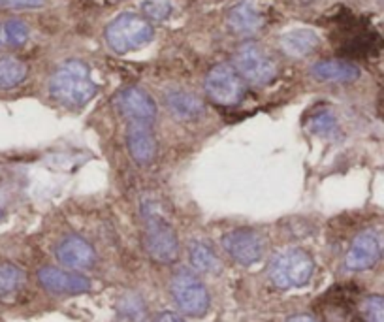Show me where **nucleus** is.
Returning a JSON list of instances; mask_svg holds the SVG:
<instances>
[{"instance_id": "21", "label": "nucleus", "mask_w": 384, "mask_h": 322, "mask_svg": "<svg viewBox=\"0 0 384 322\" xmlns=\"http://www.w3.org/2000/svg\"><path fill=\"white\" fill-rule=\"evenodd\" d=\"M309 132L313 134H318L322 138H332V136L339 134V126H337V119L333 117L332 113L322 109V112H316L309 121Z\"/></svg>"}, {"instance_id": "22", "label": "nucleus", "mask_w": 384, "mask_h": 322, "mask_svg": "<svg viewBox=\"0 0 384 322\" xmlns=\"http://www.w3.org/2000/svg\"><path fill=\"white\" fill-rule=\"evenodd\" d=\"M360 316L364 322H384V296L373 294L361 299Z\"/></svg>"}, {"instance_id": "27", "label": "nucleus", "mask_w": 384, "mask_h": 322, "mask_svg": "<svg viewBox=\"0 0 384 322\" xmlns=\"http://www.w3.org/2000/svg\"><path fill=\"white\" fill-rule=\"evenodd\" d=\"M287 322H318V321L309 315H296V316H290Z\"/></svg>"}, {"instance_id": "8", "label": "nucleus", "mask_w": 384, "mask_h": 322, "mask_svg": "<svg viewBox=\"0 0 384 322\" xmlns=\"http://www.w3.org/2000/svg\"><path fill=\"white\" fill-rule=\"evenodd\" d=\"M222 247L232 258L243 266L256 264L265 253V239L253 228H237L222 236Z\"/></svg>"}, {"instance_id": "4", "label": "nucleus", "mask_w": 384, "mask_h": 322, "mask_svg": "<svg viewBox=\"0 0 384 322\" xmlns=\"http://www.w3.org/2000/svg\"><path fill=\"white\" fill-rule=\"evenodd\" d=\"M234 66L243 79L253 85H268L277 76V62L256 42L239 45L234 55Z\"/></svg>"}, {"instance_id": "9", "label": "nucleus", "mask_w": 384, "mask_h": 322, "mask_svg": "<svg viewBox=\"0 0 384 322\" xmlns=\"http://www.w3.org/2000/svg\"><path fill=\"white\" fill-rule=\"evenodd\" d=\"M126 145H128L130 157L134 158L140 166L151 164L157 157L158 143L152 123L145 121H130L126 126Z\"/></svg>"}, {"instance_id": "19", "label": "nucleus", "mask_w": 384, "mask_h": 322, "mask_svg": "<svg viewBox=\"0 0 384 322\" xmlns=\"http://www.w3.org/2000/svg\"><path fill=\"white\" fill-rule=\"evenodd\" d=\"M27 78V64L16 56L0 59V89H13Z\"/></svg>"}, {"instance_id": "28", "label": "nucleus", "mask_w": 384, "mask_h": 322, "mask_svg": "<svg viewBox=\"0 0 384 322\" xmlns=\"http://www.w3.org/2000/svg\"><path fill=\"white\" fill-rule=\"evenodd\" d=\"M0 44H2V28H0Z\"/></svg>"}, {"instance_id": "20", "label": "nucleus", "mask_w": 384, "mask_h": 322, "mask_svg": "<svg viewBox=\"0 0 384 322\" xmlns=\"http://www.w3.org/2000/svg\"><path fill=\"white\" fill-rule=\"evenodd\" d=\"M23 271L10 262H0V296L17 292L23 285Z\"/></svg>"}, {"instance_id": "2", "label": "nucleus", "mask_w": 384, "mask_h": 322, "mask_svg": "<svg viewBox=\"0 0 384 322\" xmlns=\"http://www.w3.org/2000/svg\"><path fill=\"white\" fill-rule=\"evenodd\" d=\"M155 36L152 25L136 13H121L106 27V42L115 53H128L147 45Z\"/></svg>"}, {"instance_id": "24", "label": "nucleus", "mask_w": 384, "mask_h": 322, "mask_svg": "<svg viewBox=\"0 0 384 322\" xmlns=\"http://www.w3.org/2000/svg\"><path fill=\"white\" fill-rule=\"evenodd\" d=\"M4 34H6V42L10 45H23L28 40V27L19 19H10V21L4 25Z\"/></svg>"}, {"instance_id": "15", "label": "nucleus", "mask_w": 384, "mask_h": 322, "mask_svg": "<svg viewBox=\"0 0 384 322\" xmlns=\"http://www.w3.org/2000/svg\"><path fill=\"white\" fill-rule=\"evenodd\" d=\"M279 44H281V49L284 51V55L301 59V56L311 55L313 51L318 49L320 38L311 28H296V30L282 34Z\"/></svg>"}, {"instance_id": "23", "label": "nucleus", "mask_w": 384, "mask_h": 322, "mask_svg": "<svg viewBox=\"0 0 384 322\" xmlns=\"http://www.w3.org/2000/svg\"><path fill=\"white\" fill-rule=\"evenodd\" d=\"M141 10H143V16L149 21H164L172 16L174 11V6L169 0H143L141 4Z\"/></svg>"}, {"instance_id": "3", "label": "nucleus", "mask_w": 384, "mask_h": 322, "mask_svg": "<svg viewBox=\"0 0 384 322\" xmlns=\"http://www.w3.org/2000/svg\"><path fill=\"white\" fill-rule=\"evenodd\" d=\"M315 271V262L304 249H287L270 266V279L279 288L301 287Z\"/></svg>"}, {"instance_id": "5", "label": "nucleus", "mask_w": 384, "mask_h": 322, "mask_svg": "<svg viewBox=\"0 0 384 322\" xmlns=\"http://www.w3.org/2000/svg\"><path fill=\"white\" fill-rule=\"evenodd\" d=\"M172 298L185 315L202 316L209 309L208 288L192 271L181 270L169 282Z\"/></svg>"}, {"instance_id": "26", "label": "nucleus", "mask_w": 384, "mask_h": 322, "mask_svg": "<svg viewBox=\"0 0 384 322\" xmlns=\"http://www.w3.org/2000/svg\"><path fill=\"white\" fill-rule=\"evenodd\" d=\"M157 322H185L181 316H177L175 313H162V315L158 316Z\"/></svg>"}, {"instance_id": "13", "label": "nucleus", "mask_w": 384, "mask_h": 322, "mask_svg": "<svg viewBox=\"0 0 384 322\" xmlns=\"http://www.w3.org/2000/svg\"><path fill=\"white\" fill-rule=\"evenodd\" d=\"M56 258L70 270H89L95 266L96 253L83 237L68 236L56 245Z\"/></svg>"}, {"instance_id": "16", "label": "nucleus", "mask_w": 384, "mask_h": 322, "mask_svg": "<svg viewBox=\"0 0 384 322\" xmlns=\"http://www.w3.org/2000/svg\"><path fill=\"white\" fill-rule=\"evenodd\" d=\"M228 25L236 34L241 36H251V34L258 32L262 27V16L260 11L254 8V4L243 0L236 4L228 13Z\"/></svg>"}, {"instance_id": "10", "label": "nucleus", "mask_w": 384, "mask_h": 322, "mask_svg": "<svg viewBox=\"0 0 384 322\" xmlns=\"http://www.w3.org/2000/svg\"><path fill=\"white\" fill-rule=\"evenodd\" d=\"M378 258H380V239L375 232L364 230L350 243L344 256V266L352 271H364L377 264Z\"/></svg>"}, {"instance_id": "7", "label": "nucleus", "mask_w": 384, "mask_h": 322, "mask_svg": "<svg viewBox=\"0 0 384 322\" xmlns=\"http://www.w3.org/2000/svg\"><path fill=\"white\" fill-rule=\"evenodd\" d=\"M145 249L152 260L160 264H169L177 258L179 254V242L177 234L169 226V222L160 217V215H149L145 222Z\"/></svg>"}, {"instance_id": "1", "label": "nucleus", "mask_w": 384, "mask_h": 322, "mask_svg": "<svg viewBox=\"0 0 384 322\" xmlns=\"http://www.w3.org/2000/svg\"><path fill=\"white\" fill-rule=\"evenodd\" d=\"M49 93L62 106L81 107L96 95V83L85 62L66 61L51 76Z\"/></svg>"}, {"instance_id": "14", "label": "nucleus", "mask_w": 384, "mask_h": 322, "mask_svg": "<svg viewBox=\"0 0 384 322\" xmlns=\"http://www.w3.org/2000/svg\"><path fill=\"white\" fill-rule=\"evenodd\" d=\"M311 73L320 81H330V83H350L360 78V68L354 62L339 61H320L311 68Z\"/></svg>"}, {"instance_id": "17", "label": "nucleus", "mask_w": 384, "mask_h": 322, "mask_svg": "<svg viewBox=\"0 0 384 322\" xmlns=\"http://www.w3.org/2000/svg\"><path fill=\"white\" fill-rule=\"evenodd\" d=\"M166 104H168L169 112L174 113L175 117L181 119H194L203 112V102L198 96L186 93V90H172V93H168Z\"/></svg>"}, {"instance_id": "11", "label": "nucleus", "mask_w": 384, "mask_h": 322, "mask_svg": "<svg viewBox=\"0 0 384 322\" xmlns=\"http://www.w3.org/2000/svg\"><path fill=\"white\" fill-rule=\"evenodd\" d=\"M119 112L130 121H145L152 123L157 117V104L151 98L149 93H145L140 87H128L119 93L117 96Z\"/></svg>"}, {"instance_id": "6", "label": "nucleus", "mask_w": 384, "mask_h": 322, "mask_svg": "<svg viewBox=\"0 0 384 322\" xmlns=\"http://www.w3.org/2000/svg\"><path fill=\"white\" fill-rule=\"evenodd\" d=\"M205 93L219 106H236L245 96V83L236 68L217 64L205 76Z\"/></svg>"}, {"instance_id": "12", "label": "nucleus", "mask_w": 384, "mask_h": 322, "mask_svg": "<svg viewBox=\"0 0 384 322\" xmlns=\"http://www.w3.org/2000/svg\"><path fill=\"white\" fill-rule=\"evenodd\" d=\"M40 285L53 294H81L90 288L87 277L72 273V271L59 270V268H42L38 271Z\"/></svg>"}, {"instance_id": "18", "label": "nucleus", "mask_w": 384, "mask_h": 322, "mask_svg": "<svg viewBox=\"0 0 384 322\" xmlns=\"http://www.w3.org/2000/svg\"><path fill=\"white\" fill-rule=\"evenodd\" d=\"M188 258H191V264L194 266V270L203 271V273H215L220 266L219 256L213 251V247L203 242L191 243Z\"/></svg>"}, {"instance_id": "25", "label": "nucleus", "mask_w": 384, "mask_h": 322, "mask_svg": "<svg viewBox=\"0 0 384 322\" xmlns=\"http://www.w3.org/2000/svg\"><path fill=\"white\" fill-rule=\"evenodd\" d=\"M44 4L45 0H0V8L4 10H32Z\"/></svg>"}]
</instances>
